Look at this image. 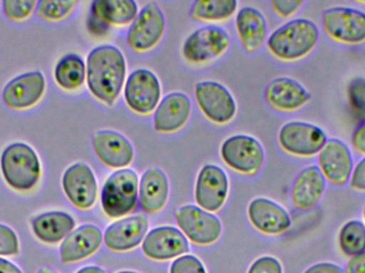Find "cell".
Wrapping results in <instances>:
<instances>
[{"label":"cell","mask_w":365,"mask_h":273,"mask_svg":"<svg viewBox=\"0 0 365 273\" xmlns=\"http://www.w3.org/2000/svg\"><path fill=\"white\" fill-rule=\"evenodd\" d=\"M125 79V57L117 46L101 45L90 51L87 83L94 98L113 106L121 94Z\"/></svg>","instance_id":"1"},{"label":"cell","mask_w":365,"mask_h":273,"mask_svg":"<svg viewBox=\"0 0 365 273\" xmlns=\"http://www.w3.org/2000/svg\"><path fill=\"white\" fill-rule=\"evenodd\" d=\"M319 40V30L310 19H296L274 30L267 41L270 53L282 61H298L310 55Z\"/></svg>","instance_id":"2"},{"label":"cell","mask_w":365,"mask_h":273,"mask_svg":"<svg viewBox=\"0 0 365 273\" xmlns=\"http://www.w3.org/2000/svg\"><path fill=\"white\" fill-rule=\"evenodd\" d=\"M139 197V177L130 168L111 173L101 193L103 210L109 218L118 219L130 214Z\"/></svg>","instance_id":"3"},{"label":"cell","mask_w":365,"mask_h":273,"mask_svg":"<svg viewBox=\"0 0 365 273\" xmlns=\"http://www.w3.org/2000/svg\"><path fill=\"white\" fill-rule=\"evenodd\" d=\"M0 165L4 180L15 190H30L40 178V160L36 153L26 143L6 146L2 153Z\"/></svg>","instance_id":"4"},{"label":"cell","mask_w":365,"mask_h":273,"mask_svg":"<svg viewBox=\"0 0 365 273\" xmlns=\"http://www.w3.org/2000/svg\"><path fill=\"white\" fill-rule=\"evenodd\" d=\"M322 26L328 38L345 45L365 42V13L347 6L327 9L322 14Z\"/></svg>","instance_id":"5"},{"label":"cell","mask_w":365,"mask_h":273,"mask_svg":"<svg viewBox=\"0 0 365 273\" xmlns=\"http://www.w3.org/2000/svg\"><path fill=\"white\" fill-rule=\"evenodd\" d=\"M165 30L166 19L162 9L156 2H148L130 24L126 41L128 46L136 53H147L158 46Z\"/></svg>","instance_id":"6"},{"label":"cell","mask_w":365,"mask_h":273,"mask_svg":"<svg viewBox=\"0 0 365 273\" xmlns=\"http://www.w3.org/2000/svg\"><path fill=\"white\" fill-rule=\"evenodd\" d=\"M220 155L227 167L247 175L257 173L265 161V150L261 142L248 135L227 138L221 145Z\"/></svg>","instance_id":"7"},{"label":"cell","mask_w":365,"mask_h":273,"mask_svg":"<svg viewBox=\"0 0 365 273\" xmlns=\"http://www.w3.org/2000/svg\"><path fill=\"white\" fill-rule=\"evenodd\" d=\"M229 46L227 30L219 26L208 25L195 30L185 40L182 53L190 63H206L220 57Z\"/></svg>","instance_id":"8"},{"label":"cell","mask_w":365,"mask_h":273,"mask_svg":"<svg viewBox=\"0 0 365 273\" xmlns=\"http://www.w3.org/2000/svg\"><path fill=\"white\" fill-rule=\"evenodd\" d=\"M162 98L160 79L148 68L134 71L124 85L126 105L138 115H147L158 108Z\"/></svg>","instance_id":"9"},{"label":"cell","mask_w":365,"mask_h":273,"mask_svg":"<svg viewBox=\"0 0 365 273\" xmlns=\"http://www.w3.org/2000/svg\"><path fill=\"white\" fill-rule=\"evenodd\" d=\"M278 141L287 154L313 157L323 150L327 135L319 126L306 122H289L279 130Z\"/></svg>","instance_id":"10"},{"label":"cell","mask_w":365,"mask_h":273,"mask_svg":"<svg viewBox=\"0 0 365 273\" xmlns=\"http://www.w3.org/2000/svg\"><path fill=\"white\" fill-rule=\"evenodd\" d=\"M197 106L212 123L227 124L236 115L235 100L231 92L216 81H200L195 87Z\"/></svg>","instance_id":"11"},{"label":"cell","mask_w":365,"mask_h":273,"mask_svg":"<svg viewBox=\"0 0 365 273\" xmlns=\"http://www.w3.org/2000/svg\"><path fill=\"white\" fill-rule=\"evenodd\" d=\"M175 219L185 237L193 244L208 246L220 237L222 231L220 220L199 206H182L178 210Z\"/></svg>","instance_id":"12"},{"label":"cell","mask_w":365,"mask_h":273,"mask_svg":"<svg viewBox=\"0 0 365 273\" xmlns=\"http://www.w3.org/2000/svg\"><path fill=\"white\" fill-rule=\"evenodd\" d=\"M229 193V178L219 165H204L197 174L195 182V202L202 210L208 212H218Z\"/></svg>","instance_id":"13"},{"label":"cell","mask_w":365,"mask_h":273,"mask_svg":"<svg viewBox=\"0 0 365 273\" xmlns=\"http://www.w3.org/2000/svg\"><path fill=\"white\" fill-rule=\"evenodd\" d=\"M317 163L326 182L334 186H345L351 180L354 159L349 146L341 140H328L319 152Z\"/></svg>","instance_id":"14"},{"label":"cell","mask_w":365,"mask_h":273,"mask_svg":"<svg viewBox=\"0 0 365 273\" xmlns=\"http://www.w3.org/2000/svg\"><path fill=\"white\" fill-rule=\"evenodd\" d=\"M62 187L73 205L90 210L98 199V180L91 168L85 163H76L64 172Z\"/></svg>","instance_id":"15"},{"label":"cell","mask_w":365,"mask_h":273,"mask_svg":"<svg viewBox=\"0 0 365 273\" xmlns=\"http://www.w3.org/2000/svg\"><path fill=\"white\" fill-rule=\"evenodd\" d=\"M93 148L98 158L111 169H125L134 160L133 144L124 135L115 130L96 133L93 137Z\"/></svg>","instance_id":"16"},{"label":"cell","mask_w":365,"mask_h":273,"mask_svg":"<svg viewBox=\"0 0 365 273\" xmlns=\"http://www.w3.org/2000/svg\"><path fill=\"white\" fill-rule=\"evenodd\" d=\"M264 98L274 110L295 113L310 102L311 94L295 79L279 77L266 87Z\"/></svg>","instance_id":"17"},{"label":"cell","mask_w":365,"mask_h":273,"mask_svg":"<svg viewBox=\"0 0 365 273\" xmlns=\"http://www.w3.org/2000/svg\"><path fill=\"white\" fill-rule=\"evenodd\" d=\"M143 251L154 261H168L189 251L184 234L177 227H155L147 234L143 242Z\"/></svg>","instance_id":"18"},{"label":"cell","mask_w":365,"mask_h":273,"mask_svg":"<svg viewBox=\"0 0 365 273\" xmlns=\"http://www.w3.org/2000/svg\"><path fill=\"white\" fill-rule=\"evenodd\" d=\"M149 221L143 215L126 217L107 227L104 240L107 248L124 252L136 248L147 236Z\"/></svg>","instance_id":"19"},{"label":"cell","mask_w":365,"mask_h":273,"mask_svg":"<svg viewBox=\"0 0 365 273\" xmlns=\"http://www.w3.org/2000/svg\"><path fill=\"white\" fill-rule=\"evenodd\" d=\"M44 91L45 79L42 73H26L4 87L2 98L9 108L21 110L34 106L42 98Z\"/></svg>","instance_id":"20"},{"label":"cell","mask_w":365,"mask_h":273,"mask_svg":"<svg viewBox=\"0 0 365 273\" xmlns=\"http://www.w3.org/2000/svg\"><path fill=\"white\" fill-rule=\"evenodd\" d=\"M248 217L257 231L267 235L284 233L292 225L289 212L276 202L265 197H257L249 204Z\"/></svg>","instance_id":"21"},{"label":"cell","mask_w":365,"mask_h":273,"mask_svg":"<svg viewBox=\"0 0 365 273\" xmlns=\"http://www.w3.org/2000/svg\"><path fill=\"white\" fill-rule=\"evenodd\" d=\"M190 113L188 96L182 92H173L158 104L154 113V128L162 134H173L186 125Z\"/></svg>","instance_id":"22"},{"label":"cell","mask_w":365,"mask_h":273,"mask_svg":"<svg viewBox=\"0 0 365 273\" xmlns=\"http://www.w3.org/2000/svg\"><path fill=\"white\" fill-rule=\"evenodd\" d=\"M326 191V180L317 165H309L298 173L292 185V203L300 210L317 207Z\"/></svg>","instance_id":"23"},{"label":"cell","mask_w":365,"mask_h":273,"mask_svg":"<svg viewBox=\"0 0 365 273\" xmlns=\"http://www.w3.org/2000/svg\"><path fill=\"white\" fill-rule=\"evenodd\" d=\"M103 233L100 227L85 225L71 232L60 247V257L63 263H76L91 257L100 249Z\"/></svg>","instance_id":"24"},{"label":"cell","mask_w":365,"mask_h":273,"mask_svg":"<svg viewBox=\"0 0 365 273\" xmlns=\"http://www.w3.org/2000/svg\"><path fill=\"white\" fill-rule=\"evenodd\" d=\"M236 31L247 53L259 51L266 42L267 21L261 11L253 6H244L235 19Z\"/></svg>","instance_id":"25"},{"label":"cell","mask_w":365,"mask_h":273,"mask_svg":"<svg viewBox=\"0 0 365 273\" xmlns=\"http://www.w3.org/2000/svg\"><path fill=\"white\" fill-rule=\"evenodd\" d=\"M169 197L168 177L163 170L150 168L139 180V200L148 214H156L166 206Z\"/></svg>","instance_id":"26"},{"label":"cell","mask_w":365,"mask_h":273,"mask_svg":"<svg viewBox=\"0 0 365 273\" xmlns=\"http://www.w3.org/2000/svg\"><path fill=\"white\" fill-rule=\"evenodd\" d=\"M31 225L38 239L46 244H57L74 230L75 220L66 212H49L36 217Z\"/></svg>","instance_id":"27"},{"label":"cell","mask_w":365,"mask_h":273,"mask_svg":"<svg viewBox=\"0 0 365 273\" xmlns=\"http://www.w3.org/2000/svg\"><path fill=\"white\" fill-rule=\"evenodd\" d=\"M139 13L134 0H96L92 2L90 14L108 26H126L132 24Z\"/></svg>","instance_id":"28"},{"label":"cell","mask_w":365,"mask_h":273,"mask_svg":"<svg viewBox=\"0 0 365 273\" xmlns=\"http://www.w3.org/2000/svg\"><path fill=\"white\" fill-rule=\"evenodd\" d=\"M87 78V66L81 56L70 53L59 60L55 68V79L62 89H79Z\"/></svg>","instance_id":"29"},{"label":"cell","mask_w":365,"mask_h":273,"mask_svg":"<svg viewBox=\"0 0 365 273\" xmlns=\"http://www.w3.org/2000/svg\"><path fill=\"white\" fill-rule=\"evenodd\" d=\"M237 6L236 0H195L191 4L190 14L195 21H225L235 13Z\"/></svg>","instance_id":"30"},{"label":"cell","mask_w":365,"mask_h":273,"mask_svg":"<svg viewBox=\"0 0 365 273\" xmlns=\"http://www.w3.org/2000/svg\"><path fill=\"white\" fill-rule=\"evenodd\" d=\"M341 251L346 257H355L365 251V225L359 220L345 223L339 235Z\"/></svg>","instance_id":"31"},{"label":"cell","mask_w":365,"mask_h":273,"mask_svg":"<svg viewBox=\"0 0 365 273\" xmlns=\"http://www.w3.org/2000/svg\"><path fill=\"white\" fill-rule=\"evenodd\" d=\"M78 1L76 0H41L36 2V14L41 19H47V21H60L66 19L70 13L76 8Z\"/></svg>","instance_id":"32"},{"label":"cell","mask_w":365,"mask_h":273,"mask_svg":"<svg viewBox=\"0 0 365 273\" xmlns=\"http://www.w3.org/2000/svg\"><path fill=\"white\" fill-rule=\"evenodd\" d=\"M347 98L351 110L359 120L365 121V78L356 77L347 88Z\"/></svg>","instance_id":"33"},{"label":"cell","mask_w":365,"mask_h":273,"mask_svg":"<svg viewBox=\"0 0 365 273\" xmlns=\"http://www.w3.org/2000/svg\"><path fill=\"white\" fill-rule=\"evenodd\" d=\"M4 12L13 21L27 19L36 6L34 0H4L2 2Z\"/></svg>","instance_id":"34"},{"label":"cell","mask_w":365,"mask_h":273,"mask_svg":"<svg viewBox=\"0 0 365 273\" xmlns=\"http://www.w3.org/2000/svg\"><path fill=\"white\" fill-rule=\"evenodd\" d=\"M19 238L12 229L0 225V255L11 257L19 253Z\"/></svg>","instance_id":"35"},{"label":"cell","mask_w":365,"mask_h":273,"mask_svg":"<svg viewBox=\"0 0 365 273\" xmlns=\"http://www.w3.org/2000/svg\"><path fill=\"white\" fill-rule=\"evenodd\" d=\"M170 273H206V272L203 264L197 257L193 255H185L173 262Z\"/></svg>","instance_id":"36"},{"label":"cell","mask_w":365,"mask_h":273,"mask_svg":"<svg viewBox=\"0 0 365 273\" xmlns=\"http://www.w3.org/2000/svg\"><path fill=\"white\" fill-rule=\"evenodd\" d=\"M270 4L279 16L287 19L298 12L304 6V1L302 0H272Z\"/></svg>","instance_id":"37"},{"label":"cell","mask_w":365,"mask_h":273,"mask_svg":"<svg viewBox=\"0 0 365 273\" xmlns=\"http://www.w3.org/2000/svg\"><path fill=\"white\" fill-rule=\"evenodd\" d=\"M248 273H282V266L274 257H263L253 263Z\"/></svg>","instance_id":"38"},{"label":"cell","mask_w":365,"mask_h":273,"mask_svg":"<svg viewBox=\"0 0 365 273\" xmlns=\"http://www.w3.org/2000/svg\"><path fill=\"white\" fill-rule=\"evenodd\" d=\"M349 182L354 190L365 192V157L354 168Z\"/></svg>","instance_id":"39"},{"label":"cell","mask_w":365,"mask_h":273,"mask_svg":"<svg viewBox=\"0 0 365 273\" xmlns=\"http://www.w3.org/2000/svg\"><path fill=\"white\" fill-rule=\"evenodd\" d=\"M87 28L88 31H89L92 36H104L108 34L110 26L107 25L106 23L101 21L98 17L90 14L87 19Z\"/></svg>","instance_id":"40"},{"label":"cell","mask_w":365,"mask_h":273,"mask_svg":"<svg viewBox=\"0 0 365 273\" xmlns=\"http://www.w3.org/2000/svg\"><path fill=\"white\" fill-rule=\"evenodd\" d=\"M351 145L358 154L365 155V121L353 133Z\"/></svg>","instance_id":"41"},{"label":"cell","mask_w":365,"mask_h":273,"mask_svg":"<svg viewBox=\"0 0 365 273\" xmlns=\"http://www.w3.org/2000/svg\"><path fill=\"white\" fill-rule=\"evenodd\" d=\"M346 273H365V251L360 254L355 255L349 259L347 264Z\"/></svg>","instance_id":"42"},{"label":"cell","mask_w":365,"mask_h":273,"mask_svg":"<svg viewBox=\"0 0 365 273\" xmlns=\"http://www.w3.org/2000/svg\"><path fill=\"white\" fill-rule=\"evenodd\" d=\"M304 273H343V269L336 264L319 263L309 268Z\"/></svg>","instance_id":"43"},{"label":"cell","mask_w":365,"mask_h":273,"mask_svg":"<svg viewBox=\"0 0 365 273\" xmlns=\"http://www.w3.org/2000/svg\"><path fill=\"white\" fill-rule=\"evenodd\" d=\"M0 273H23L14 264L6 259H0Z\"/></svg>","instance_id":"44"},{"label":"cell","mask_w":365,"mask_h":273,"mask_svg":"<svg viewBox=\"0 0 365 273\" xmlns=\"http://www.w3.org/2000/svg\"><path fill=\"white\" fill-rule=\"evenodd\" d=\"M77 273H106L102 268L96 267V266H89V267L83 268Z\"/></svg>","instance_id":"45"},{"label":"cell","mask_w":365,"mask_h":273,"mask_svg":"<svg viewBox=\"0 0 365 273\" xmlns=\"http://www.w3.org/2000/svg\"><path fill=\"white\" fill-rule=\"evenodd\" d=\"M38 273H56V272H51V270L42 269V270H40V272H38Z\"/></svg>","instance_id":"46"},{"label":"cell","mask_w":365,"mask_h":273,"mask_svg":"<svg viewBox=\"0 0 365 273\" xmlns=\"http://www.w3.org/2000/svg\"><path fill=\"white\" fill-rule=\"evenodd\" d=\"M118 273H137V272H121Z\"/></svg>","instance_id":"47"},{"label":"cell","mask_w":365,"mask_h":273,"mask_svg":"<svg viewBox=\"0 0 365 273\" xmlns=\"http://www.w3.org/2000/svg\"><path fill=\"white\" fill-rule=\"evenodd\" d=\"M364 221H365V206H364Z\"/></svg>","instance_id":"48"}]
</instances>
